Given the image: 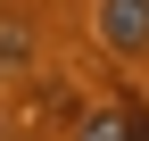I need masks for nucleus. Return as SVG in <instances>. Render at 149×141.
Returning <instances> with one entry per match:
<instances>
[{"mask_svg": "<svg viewBox=\"0 0 149 141\" xmlns=\"http://www.w3.org/2000/svg\"><path fill=\"white\" fill-rule=\"evenodd\" d=\"M100 42L116 58H141L149 50V0H100Z\"/></svg>", "mask_w": 149, "mask_h": 141, "instance_id": "obj_1", "label": "nucleus"}, {"mask_svg": "<svg viewBox=\"0 0 149 141\" xmlns=\"http://www.w3.org/2000/svg\"><path fill=\"white\" fill-rule=\"evenodd\" d=\"M33 58V33L25 25H0V66H25Z\"/></svg>", "mask_w": 149, "mask_h": 141, "instance_id": "obj_3", "label": "nucleus"}, {"mask_svg": "<svg viewBox=\"0 0 149 141\" xmlns=\"http://www.w3.org/2000/svg\"><path fill=\"white\" fill-rule=\"evenodd\" d=\"M133 141H149V116H141V125H133Z\"/></svg>", "mask_w": 149, "mask_h": 141, "instance_id": "obj_4", "label": "nucleus"}, {"mask_svg": "<svg viewBox=\"0 0 149 141\" xmlns=\"http://www.w3.org/2000/svg\"><path fill=\"white\" fill-rule=\"evenodd\" d=\"M74 141H133V116H83Z\"/></svg>", "mask_w": 149, "mask_h": 141, "instance_id": "obj_2", "label": "nucleus"}]
</instances>
